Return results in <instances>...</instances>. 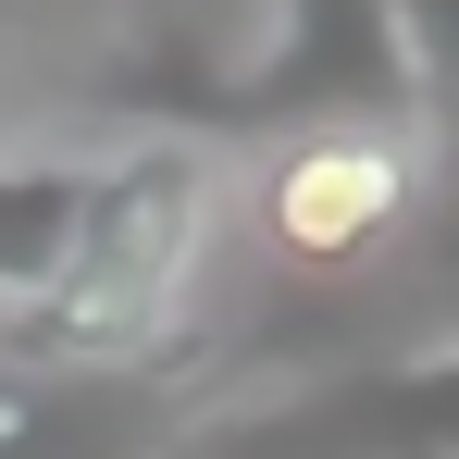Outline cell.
Returning <instances> with one entry per match:
<instances>
[{"instance_id":"1","label":"cell","mask_w":459,"mask_h":459,"mask_svg":"<svg viewBox=\"0 0 459 459\" xmlns=\"http://www.w3.org/2000/svg\"><path fill=\"white\" fill-rule=\"evenodd\" d=\"M224 174L199 137H137V150L100 161V199H87L75 224V261L50 273V299L13 310L0 323V360H25V373H125V360H150L174 299H186V273H199V248H212V199Z\"/></svg>"},{"instance_id":"2","label":"cell","mask_w":459,"mask_h":459,"mask_svg":"<svg viewBox=\"0 0 459 459\" xmlns=\"http://www.w3.org/2000/svg\"><path fill=\"white\" fill-rule=\"evenodd\" d=\"M410 199H422V150H410V125H385V112H335V125H310L286 150L261 161V186H248V224L273 261H299V273H348V261H373L385 236L410 224Z\"/></svg>"},{"instance_id":"3","label":"cell","mask_w":459,"mask_h":459,"mask_svg":"<svg viewBox=\"0 0 459 459\" xmlns=\"http://www.w3.org/2000/svg\"><path fill=\"white\" fill-rule=\"evenodd\" d=\"M87 199H100V161H75V150H0V323L50 299V273L75 261Z\"/></svg>"}]
</instances>
